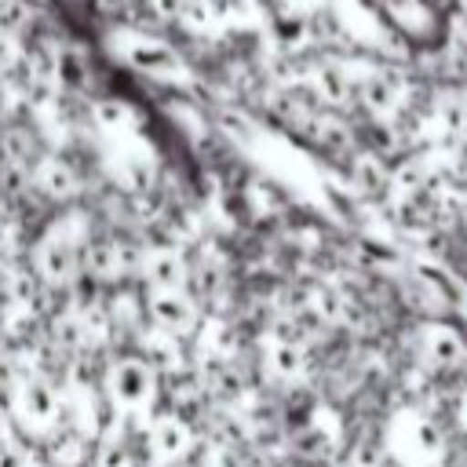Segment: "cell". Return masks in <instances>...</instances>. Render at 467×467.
I'll use <instances>...</instances> for the list:
<instances>
[{
  "instance_id": "7",
  "label": "cell",
  "mask_w": 467,
  "mask_h": 467,
  "mask_svg": "<svg viewBox=\"0 0 467 467\" xmlns=\"http://www.w3.org/2000/svg\"><path fill=\"white\" fill-rule=\"evenodd\" d=\"M423 358L434 368H460L463 358H467V343L460 339V332H452L445 325H434V328L423 332Z\"/></svg>"
},
{
  "instance_id": "3",
  "label": "cell",
  "mask_w": 467,
  "mask_h": 467,
  "mask_svg": "<svg viewBox=\"0 0 467 467\" xmlns=\"http://www.w3.org/2000/svg\"><path fill=\"white\" fill-rule=\"evenodd\" d=\"M33 263H36V274H40L47 285H69V281L80 274V266H84L77 241H69L66 234L44 237V241L36 244Z\"/></svg>"
},
{
  "instance_id": "14",
  "label": "cell",
  "mask_w": 467,
  "mask_h": 467,
  "mask_svg": "<svg viewBox=\"0 0 467 467\" xmlns=\"http://www.w3.org/2000/svg\"><path fill=\"white\" fill-rule=\"evenodd\" d=\"M270 368H274L277 376H285V379L299 376V368H303V350H299L296 343H277V347L270 350Z\"/></svg>"
},
{
  "instance_id": "21",
  "label": "cell",
  "mask_w": 467,
  "mask_h": 467,
  "mask_svg": "<svg viewBox=\"0 0 467 467\" xmlns=\"http://www.w3.org/2000/svg\"><path fill=\"white\" fill-rule=\"evenodd\" d=\"M11 7V0H0V18H4V11Z\"/></svg>"
},
{
  "instance_id": "12",
  "label": "cell",
  "mask_w": 467,
  "mask_h": 467,
  "mask_svg": "<svg viewBox=\"0 0 467 467\" xmlns=\"http://www.w3.org/2000/svg\"><path fill=\"white\" fill-rule=\"evenodd\" d=\"M317 95L325 102H347L350 99V77L339 66H321L317 69Z\"/></svg>"
},
{
  "instance_id": "17",
  "label": "cell",
  "mask_w": 467,
  "mask_h": 467,
  "mask_svg": "<svg viewBox=\"0 0 467 467\" xmlns=\"http://www.w3.org/2000/svg\"><path fill=\"white\" fill-rule=\"evenodd\" d=\"M40 182H44L51 193H58V197H66V193L77 190V179H73V171H69L66 164H47L44 175H40Z\"/></svg>"
},
{
  "instance_id": "15",
  "label": "cell",
  "mask_w": 467,
  "mask_h": 467,
  "mask_svg": "<svg viewBox=\"0 0 467 467\" xmlns=\"http://www.w3.org/2000/svg\"><path fill=\"white\" fill-rule=\"evenodd\" d=\"M292 449L299 456H306V460H321L328 452V434L317 431V427H303V431L292 434Z\"/></svg>"
},
{
  "instance_id": "10",
  "label": "cell",
  "mask_w": 467,
  "mask_h": 467,
  "mask_svg": "<svg viewBox=\"0 0 467 467\" xmlns=\"http://www.w3.org/2000/svg\"><path fill=\"white\" fill-rule=\"evenodd\" d=\"M124 248H117V244H95V248H88L84 255H80V263L95 274V277H120L124 274Z\"/></svg>"
},
{
  "instance_id": "5",
  "label": "cell",
  "mask_w": 467,
  "mask_h": 467,
  "mask_svg": "<svg viewBox=\"0 0 467 467\" xmlns=\"http://www.w3.org/2000/svg\"><path fill=\"white\" fill-rule=\"evenodd\" d=\"M146 445H150V452H153L157 460L175 463V460H182L186 449L193 445V431H190V423H186L182 416L171 412V416L153 420V427H150V434H146Z\"/></svg>"
},
{
  "instance_id": "18",
  "label": "cell",
  "mask_w": 467,
  "mask_h": 467,
  "mask_svg": "<svg viewBox=\"0 0 467 467\" xmlns=\"http://www.w3.org/2000/svg\"><path fill=\"white\" fill-rule=\"evenodd\" d=\"M150 7H153V15H161V18H179V15L186 11V0H150Z\"/></svg>"
},
{
  "instance_id": "2",
  "label": "cell",
  "mask_w": 467,
  "mask_h": 467,
  "mask_svg": "<svg viewBox=\"0 0 467 467\" xmlns=\"http://www.w3.org/2000/svg\"><path fill=\"white\" fill-rule=\"evenodd\" d=\"M142 310L168 336H190L201 317V303L186 288H150L142 296Z\"/></svg>"
},
{
  "instance_id": "13",
  "label": "cell",
  "mask_w": 467,
  "mask_h": 467,
  "mask_svg": "<svg viewBox=\"0 0 467 467\" xmlns=\"http://www.w3.org/2000/svg\"><path fill=\"white\" fill-rule=\"evenodd\" d=\"M95 467H128V438L117 434V431H109V434L99 441Z\"/></svg>"
},
{
  "instance_id": "9",
  "label": "cell",
  "mask_w": 467,
  "mask_h": 467,
  "mask_svg": "<svg viewBox=\"0 0 467 467\" xmlns=\"http://www.w3.org/2000/svg\"><path fill=\"white\" fill-rule=\"evenodd\" d=\"M398 80L387 77V73H368L361 84H358V99L368 113H390L398 106Z\"/></svg>"
},
{
  "instance_id": "20",
  "label": "cell",
  "mask_w": 467,
  "mask_h": 467,
  "mask_svg": "<svg viewBox=\"0 0 467 467\" xmlns=\"http://www.w3.org/2000/svg\"><path fill=\"white\" fill-rule=\"evenodd\" d=\"M7 109V88H0V113Z\"/></svg>"
},
{
  "instance_id": "11",
  "label": "cell",
  "mask_w": 467,
  "mask_h": 467,
  "mask_svg": "<svg viewBox=\"0 0 467 467\" xmlns=\"http://www.w3.org/2000/svg\"><path fill=\"white\" fill-rule=\"evenodd\" d=\"M350 179H354V186H358L361 193H368V197L387 186V171H383V164H379L376 157H358L354 168H350Z\"/></svg>"
},
{
  "instance_id": "19",
  "label": "cell",
  "mask_w": 467,
  "mask_h": 467,
  "mask_svg": "<svg viewBox=\"0 0 467 467\" xmlns=\"http://www.w3.org/2000/svg\"><path fill=\"white\" fill-rule=\"evenodd\" d=\"M95 113H99L102 120H120V117H124V106H120V102H113V99H106V102H99V106H95Z\"/></svg>"
},
{
  "instance_id": "8",
  "label": "cell",
  "mask_w": 467,
  "mask_h": 467,
  "mask_svg": "<svg viewBox=\"0 0 467 467\" xmlns=\"http://www.w3.org/2000/svg\"><path fill=\"white\" fill-rule=\"evenodd\" d=\"M186 270L190 263L179 252H153L142 263V277L150 288H186Z\"/></svg>"
},
{
  "instance_id": "4",
  "label": "cell",
  "mask_w": 467,
  "mask_h": 467,
  "mask_svg": "<svg viewBox=\"0 0 467 467\" xmlns=\"http://www.w3.org/2000/svg\"><path fill=\"white\" fill-rule=\"evenodd\" d=\"M120 55L131 69H139L146 77H175L182 69L175 47H168L164 40H153V36H131L128 44H120Z\"/></svg>"
},
{
  "instance_id": "6",
  "label": "cell",
  "mask_w": 467,
  "mask_h": 467,
  "mask_svg": "<svg viewBox=\"0 0 467 467\" xmlns=\"http://www.w3.org/2000/svg\"><path fill=\"white\" fill-rule=\"evenodd\" d=\"M15 412H18L22 420H29L33 427L51 423V420L58 416V398H55L51 383H47V379H36V376H33V379H26V383L18 387Z\"/></svg>"
},
{
  "instance_id": "1",
  "label": "cell",
  "mask_w": 467,
  "mask_h": 467,
  "mask_svg": "<svg viewBox=\"0 0 467 467\" xmlns=\"http://www.w3.org/2000/svg\"><path fill=\"white\" fill-rule=\"evenodd\" d=\"M106 390L117 405L139 412L146 409L153 398H157V368L150 358H117L109 368H106Z\"/></svg>"
},
{
  "instance_id": "16",
  "label": "cell",
  "mask_w": 467,
  "mask_h": 467,
  "mask_svg": "<svg viewBox=\"0 0 467 467\" xmlns=\"http://www.w3.org/2000/svg\"><path fill=\"white\" fill-rule=\"evenodd\" d=\"M55 73H58V80H62V84H69V88H84V80H88L84 62H80V55H77V51H62V55H58V62H55Z\"/></svg>"
}]
</instances>
